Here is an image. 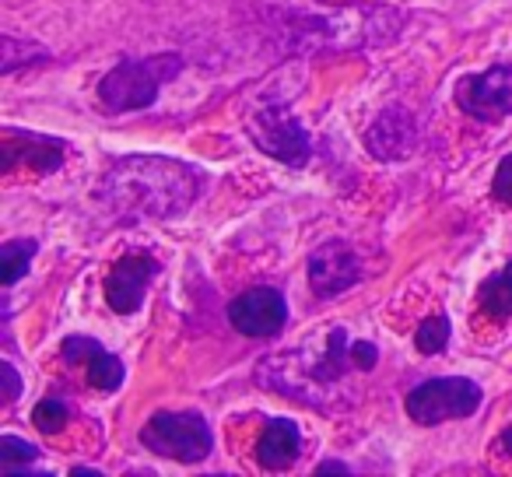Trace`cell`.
Wrapping results in <instances>:
<instances>
[{
  "label": "cell",
  "instance_id": "cell-1",
  "mask_svg": "<svg viewBox=\"0 0 512 477\" xmlns=\"http://www.w3.org/2000/svg\"><path fill=\"white\" fill-rule=\"evenodd\" d=\"M200 193V172L176 158L130 155L102 176L99 200L113 218H179Z\"/></svg>",
  "mask_w": 512,
  "mask_h": 477
},
{
  "label": "cell",
  "instance_id": "cell-2",
  "mask_svg": "<svg viewBox=\"0 0 512 477\" xmlns=\"http://www.w3.org/2000/svg\"><path fill=\"white\" fill-rule=\"evenodd\" d=\"M404 25L397 8H344L334 15H309L292 18L288 46L299 53L316 50H355L369 43H390Z\"/></svg>",
  "mask_w": 512,
  "mask_h": 477
},
{
  "label": "cell",
  "instance_id": "cell-3",
  "mask_svg": "<svg viewBox=\"0 0 512 477\" xmlns=\"http://www.w3.org/2000/svg\"><path fill=\"white\" fill-rule=\"evenodd\" d=\"M183 57L179 53H158L144 60H123L99 81V102L106 113H134L148 109L158 99L165 81L179 78Z\"/></svg>",
  "mask_w": 512,
  "mask_h": 477
},
{
  "label": "cell",
  "instance_id": "cell-4",
  "mask_svg": "<svg viewBox=\"0 0 512 477\" xmlns=\"http://www.w3.org/2000/svg\"><path fill=\"white\" fill-rule=\"evenodd\" d=\"M141 442L158 456H169L179 463L207 460L214 439L204 414L197 411H162L141 428Z\"/></svg>",
  "mask_w": 512,
  "mask_h": 477
},
{
  "label": "cell",
  "instance_id": "cell-5",
  "mask_svg": "<svg viewBox=\"0 0 512 477\" xmlns=\"http://www.w3.org/2000/svg\"><path fill=\"white\" fill-rule=\"evenodd\" d=\"M481 407V386L474 379L449 376L428 379L407 393V414L418 425H442L453 418H470Z\"/></svg>",
  "mask_w": 512,
  "mask_h": 477
},
{
  "label": "cell",
  "instance_id": "cell-6",
  "mask_svg": "<svg viewBox=\"0 0 512 477\" xmlns=\"http://www.w3.org/2000/svg\"><path fill=\"white\" fill-rule=\"evenodd\" d=\"M249 137H253L256 148L285 165H302L313 155V141H309L306 127L285 106H267L260 113H253Z\"/></svg>",
  "mask_w": 512,
  "mask_h": 477
},
{
  "label": "cell",
  "instance_id": "cell-7",
  "mask_svg": "<svg viewBox=\"0 0 512 477\" xmlns=\"http://www.w3.org/2000/svg\"><path fill=\"white\" fill-rule=\"evenodd\" d=\"M456 102L467 116L481 123H498L512 116V67L495 64L484 74H470L456 85Z\"/></svg>",
  "mask_w": 512,
  "mask_h": 477
},
{
  "label": "cell",
  "instance_id": "cell-8",
  "mask_svg": "<svg viewBox=\"0 0 512 477\" xmlns=\"http://www.w3.org/2000/svg\"><path fill=\"white\" fill-rule=\"evenodd\" d=\"M228 320L246 337H274L285 330L288 302L278 288H253V292H242L228 306Z\"/></svg>",
  "mask_w": 512,
  "mask_h": 477
},
{
  "label": "cell",
  "instance_id": "cell-9",
  "mask_svg": "<svg viewBox=\"0 0 512 477\" xmlns=\"http://www.w3.org/2000/svg\"><path fill=\"white\" fill-rule=\"evenodd\" d=\"M365 148L379 158V162H404L411 151L418 148V120L411 109L390 106L369 123L365 130Z\"/></svg>",
  "mask_w": 512,
  "mask_h": 477
},
{
  "label": "cell",
  "instance_id": "cell-10",
  "mask_svg": "<svg viewBox=\"0 0 512 477\" xmlns=\"http://www.w3.org/2000/svg\"><path fill=\"white\" fill-rule=\"evenodd\" d=\"M362 278V264H358L355 250L348 243H323L320 250L309 257V285L320 299H334V295L348 292L355 281Z\"/></svg>",
  "mask_w": 512,
  "mask_h": 477
},
{
  "label": "cell",
  "instance_id": "cell-11",
  "mask_svg": "<svg viewBox=\"0 0 512 477\" xmlns=\"http://www.w3.org/2000/svg\"><path fill=\"white\" fill-rule=\"evenodd\" d=\"M158 274V264L151 253H130L120 264L109 271L106 278V302L116 309V313L130 316L137 306H141L144 292H148L151 278Z\"/></svg>",
  "mask_w": 512,
  "mask_h": 477
},
{
  "label": "cell",
  "instance_id": "cell-12",
  "mask_svg": "<svg viewBox=\"0 0 512 477\" xmlns=\"http://www.w3.org/2000/svg\"><path fill=\"white\" fill-rule=\"evenodd\" d=\"M64 358L67 362H88V379H92L95 390H102V393L120 390L123 362L116 355H109L99 341H92V337H67Z\"/></svg>",
  "mask_w": 512,
  "mask_h": 477
},
{
  "label": "cell",
  "instance_id": "cell-13",
  "mask_svg": "<svg viewBox=\"0 0 512 477\" xmlns=\"http://www.w3.org/2000/svg\"><path fill=\"white\" fill-rule=\"evenodd\" d=\"M299 449H302L299 425L288 418H274V421H267L264 435H260L256 460H260V467H267V470H285L299 460Z\"/></svg>",
  "mask_w": 512,
  "mask_h": 477
},
{
  "label": "cell",
  "instance_id": "cell-14",
  "mask_svg": "<svg viewBox=\"0 0 512 477\" xmlns=\"http://www.w3.org/2000/svg\"><path fill=\"white\" fill-rule=\"evenodd\" d=\"M481 309L491 320H509L512 316V264H505L498 274H491L481 285Z\"/></svg>",
  "mask_w": 512,
  "mask_h": 477
},
{
  "label": "cell",
  "instance_id": "cell-15",
  "mask_svg": "<svg viewBox=\"0 0 512 477\" xmlns=\"http://www.w3.org/2000/svg\"><path fill=\"white\" fill-rule=\"evenodd\" d=\"M36 250V239H8V243L0 246V281H4V288H11L29 271V260L36 257Z\"/></svg>",
  "mask_w": 512,
  "mask_h": 477
},
{
  "label": "cell",
  "instance_id": "cell-16",
  "mask_svg": "<svg viewBox=\"0 0 512 477\" xmlns=\"http://www.w3.org/2000/svg\"><path fill=\"white\" fill-rule=\"evenodd\" d=\"M39 460V449L29 446V442L15 439V435H4L0 439V463H4V470H11V474H32L29 463Z\"/></svg>",
  "mask_w": 512,
  "mask_h": 477
},
{
  "label": "cell",
  "instance_id": "cell-17",
  "mask_svg": "<svg viewBox=\"0 0 512 477\" xmlns=\"http://www.w3.org/2000/svg\"><path fill=\"white\" fill-rule=\"evenodd\" d=\"M449 341V320L446 316H432V320H425L418 327V334H414V344H418L421 355H439L442 348H446Z\"/></svg>",
  "mask_w": 512,
  "mask_h": 477
},
{
  "label": "cell",
  "instance_id": "cell-18",
  "mask_svg": "<svg viewBox=\"0 0 512 477\" xmlns=\"http://www.w3.org/2000/svg\"><path fill=\"white\" fill-rule=\"evenodd\" d=\"M32 421H36L39 432L53 435L60 432V428L67 425V404L64 400H43V404H36V411H32Z\"/></svg>",
  "mask_w": 512,
  "mask_h": 477
},
{
  "label": "cell",
  "instance_id": "cell-19",
  "mask_svg": "<svg viewBox=\"0 0 512 477\" xmlns=\"http://www.w3.org/2000/svg\"><path fill=\"white\" fill-rule=\"evenodd\" d=\"M495 197L502 200L505 207H512V155L502 158V165L495 169V183H491Z\"/></svg>",
  "mask_w": 512,
  "mask_h": 477
},
{
  "label": "cell",
  "instance_id": "cell-20",
  "mask_svg": "<svg viewBox=\"0 0 512 477\" xmlns=\"http://www.w3.org/2000/svg\"><path fill=\"white\" fill-rule=\"evenodd\" d=\"M0 372H4V383H8V393H4V404H15L18 393H22V379H18V372H15V365H11V362L0 365Z\"/></svg>",
  "mask_w": 512,
  "mask_h": 477
},
{
  "label": "cell",
  "instance_id": "cell-21",
  "mask_svg": "<svg viewBox=\"0 0 512 477\" xmlns=\"http://www.w3.org/2000/svg\"><path fill=\"white\" fill-rule=\"evenodd\" d=\"M351 358H355V369H372V365H376V344H355V348H351Z\"/></svg>",
  "mask_w": 512,
  "mask_h": 477
},
{
  "label": "cell",
  "instance_id": "cell-22",
  "mask_svg": "<svg viewBox=\"0 0 512 477\" xmlns=\"http://www.w3.org/2000/svg\"><path fill=\"white\" fill-rule=\"evenodd\" d=\"M320 474H348V467L344 463H323Z\"/></svg>",
  "mask_w": 512,
  "mask_h": 477
},
{
  "label": "cell",
  "instance_id": "cell-23",
  "mask_svg": "<svg viewBox=\"0 0 512 477\" xmlns=\"http://www.w3.org/2000/svg\"><path fill=\"white\" fill-rule=\"evenodd\" d=\"M74 477H99V470H92V467H74Z\"/></svg>",
  "mask_w": 512,
  "mask_h": 477
},
{
  "label": "cell",
  "instance_id": "cell-24",
  "mask_svg": "<svg viewBox=\"0 0 512 477\" xmlns=\"http://www.w3.org/2000/svg\"><path fill=\"white\" fill-rule=\"evenodd\" d=\"M502 446H505V453H512V428H509V432L502 435Z\"/></svg>",
  "mask_w": 512,
  "mask_h": 477
}]
</instances>
